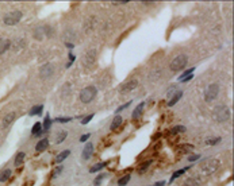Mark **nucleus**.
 <instances>
[{
    "label": "nucleus",
    "mask_w": 234,
    "mask_h": 186,
    "mask_svg": "<svg viewBox=\"0 0 234 186\" xmlns=\"http://www.w3.org/2000/svg\"><path fill=\"white\" fill-rule=\"evenodd\" d=\"M130 104H131V101H129V103H126V104H123V105H121V107H119V108H118V109H117V111H115V112H117V113H119V112H122V111H123V109H126V108H127V107H130Z\"/></svg>",
    "instance_id": "nucleus-36"
},
{
    "label": "nucleus",
    "mask_w": 234,
    "mask_h": 186,
    "mask_svg": "<svg viewBox=\"0 0 234 186\" xmlns=\"http://www.w3.org/2000/svg\"><path fill=\"white\" fill-rule=\"evenodd\" d=\"M218 93H219V85L218 84H210L204 90V101L206 103L214 101V100L218 97Z\"/></svg>",
    "instance_id": "nucleus-6"
},
{
    "label": "nucleus",
    "mask_w": 234,
    "mask_h": 186,
    "mask_svg": "<svg viewBox=\"0 0 234 186\" xmlns=\"http://www.w3.org/2000/svg\"><path fill=\"white\" fill-rule=\"evenodd\" d=\"M150 165H152V160H148V162H145V163H143V165L141 166V169H139V174H141V175H142V174H145L146 169H148Z\"/></svg>",
    "instance_id": "nucleus-32"
},
{
    "label": "nucleus",
    "mask_w": 234,
    "mask_h": 186,
    "mask_svg": "<svg viewBox=\"0 0 234 186\" xmlns=\"http://www.w3.org/2000/svg\"><path fill=\"white\" fill-rule=\"evenodd\" d=\"M42 111H43V105H35L30 109L29 115L30 116H39L42 113Z\"/></svg>",
    "instance_id": "nucleus-22"
},
{
    "label": "nucleus",
    "mask_w": 234,
    "mask_h": 186,
    "mask_svg": "<svg viewBox=\"0 0 234 186\" xmlns=\"http://www.w3.org/2000/svg\"><path fill=\"white\" fill-rule=\"evenodd\" d=\"M61 171H62V166H58V167L54 170V174H53L52 177H53V178H54V177H57L58 174H61Z\"/></svg>",
    "instance_id": "nucleus-39"
},
{
    "label": "nucleus",
    "mask_w": 234,
    "mask_h": 186,
    "mask_svg": "<svg viewBox=\"0 0 234 186\" xmlns=\"http://www.w3.org/2000/svg\"><path fill=\"white\" fill-rule=\"evenodd\" d=\"M182 96H183V92H182V90H179V92H176V93H175L173 96H172V97H171V99H169V101H168V107H173L175 104H176V103L179 101L180 99H182Z\"/></svg>",
    "instance_id": "nucleus-18"
},
{
    "label": "nucleus",
    "mask_w": 234,
    "mask_h": 186,
    "mask_svg": "<svg viewBox=\"0 0 234 186\" xmlns=\"http://www.w3.org/2000/svg\"><path fill=\"white\" fill-rule=\"evenodd\" d=\"M93 24H95V18H89L88 20L85 22V31L89 33V31L93 28Z\"/></svg>",
    "instance_id": "nucleus-28"
},
{
    "label": "nucleus",
    "mask_w": 234,
    "mask_h": 186,
    "mask_svg": "<svg viewBox=\"0 0 234 186\" xmlns=\"http://www.w3.org/2000/svg\"><path fill=\"white\" fill-rule=\"evenodd\" d=\"M11 47V40L10 39H4V38H0V55L4 54L8 49Z\"/></svg>",
    "instance_id": "nucleus-13"
},
{
    "label": "nucleus",
    "mask_w": 234,
    "mask_h": 186,
    "mask_svg": "<svg viewBox=\"0 0 234 186\" xmlns=\"http://www.w3.org/2000/svg\"><path fill=\"white\" fill-rule=\"evenodd\" d=\"M218 167H219V160L215 159V158H208V159H206V160H203V162L200 163V167H199V170H200V174L202 175L208 177V175L214 174V173L218 170Z\"/></svg>",
    "instance_id": "nucleus-1"
},
{
    "label": "nucleus",
    "mask_w": 234,
    "mask_h": 186,
    "mask_svg": "<svg viewBox=\"0 0 234 186\" xmlns=\"http://www.w3.org/2000/svg\"><path fill=\"white\" fill-rule=\"evenodd\" d=\"M188 169H189V167H184V169L176 170V171H175L173 174H172V177H171V179H169V184H172V182H173V181H175V179H176V178H179L180 175H183L184 173H185V171H187V170H188Z\"/></svg>",
    "instance_id": "nucleus-24"
},
{
    "label": "nucleus",
    "mask_w": 234,
    "mask_h": 186,
    "mask_svg": "<svg viewBox=\"0 0 234 186\" xmlns=\"http://www.w3.org/2000/svg\"><path fill=\"white\" fill-rule=\"evenodd\" d=\"M92 119H93V115H92V113H91V115H88V116H85V118H84V119H83V120H81V124H88V123H89V121H91V120H92Z\"/></svg>",
    "instance_id": "nucleus-35"
},
{
    "label": "nucleus",
    "mask_w": 234,
    "mask_h": 186,
    "mask_svg": "<svg viewBox=\"0 0 234 186\" xmlns=\"http://www.w3.org/2000/svg\"><path fill=\"white\" fill-rule=\"evenodd\" d=\"M54 74V65L45 64L39 68V77L41 78H49Z\"/></svg>",
    "instance_id": "nucleus-8"
},
{
    "label": "nucleus",
    "mask_w": 234,
    "mask_h": 186,
    "mask_svg": "<svg viewBox=\"0 0 234 186\" xmlns=\"http://www.w3.org/2000/svg\"><path fill=\"white\" fill-rule=\"evenodd\" d=\"M11 174H12V171L10 169L3 170V171L0 173V182H7L8 179L11 178Z\"/></svg>",
    "instance_id": "nucleus-20"
},
{
    "label": "nucleus",
    "mask_w": 234,
    "mask_h": 186,
    "mask_svg": "<svg viewBox=\"0 0 234 186\" xmlns=\"http://www.w3.org/2000/svg\"><path fill=\"white\" fill-rule=\"evenodd\" d=\"M107 165V163L106 162H102V163H98V165H95V166H92L91 169H89V173H91V174H93V173H98V171H100V170L104 167V166Z\"/></svg>",
    "instance_id": "nucleus-26"
},
{
    "label": "nucleus",
    "mask_w": 234,
    "mask_h": 186,
    "mask_svg": "<svg viewBox=\"0 0 234 186\" xmlns=\"http://www.w3.org/2000/svg\"><path fill=\"white\" fill-rule=\"evenodd\" d=\"M89 138H91V134H84V135H81V136H80V142H87V139H89Z\"/></svg>",
    "instance_id": "nucleus-38"
},
{
    "label": "nucleus",
    "mask_w": 234,
    "mask_h": 186,
    "mask_svg": "<svg viewBox=\"0 0 234 186\" xmlns=\"http://www.w3.org/2000/svg\"><path fill=\"white\" fill-rule=\"evenodd\" d=\"M193 72H195V68H191V69H188V70H185V72H184V73L179 77V81H182V80H184L185 77H188V75L193 74Z\"/></svg>",
    "instance_id": "nucleus-30"
},
{
    "label": "nucleus",
    "mask_w": 234,
    "mask_h": 186,
    "mask_svg": "<svg viewBox=\"0 0 234 186\" xmlns=\"http://www.w3.org/2000/svg\"><path fill=\"white\" fill-rule=\"evenodd\" d=\"M221 140H222V138H214V139H208L207 140V144H210V146H215V144L221 143Z\"/></svg>",
    "instance_id": "nucleus-33"
},
{
    "label": "nucleus",
    "mask_w": 234,
    "mask_h": 186,
    "mask_svg": "<svg viewBox=\"0 0 234 186\" xmlns=\"http://www.w3.org/2000/svg\"><path fill=\"white\" fill-rule=\"evenodd\" d=\"M198 159H200V155H199V154H195V155H189V158H188L189 162H195V160H198Z\"/></svg>",
    "instance_id": "nucleus-37"
},
{
    "label": "nucleus",
    "mask_w": 234,
    "mask_h": 186,
    "mask_svg": "<svg viewBox=\"0 0 234 186\" xmlns=\"http://www.w3.org/2000/svg\"><path fill=\"white\" fill-rule=\"evenodd\" d=\"M192 78H193V74L188 75V77H185V78H184V80H182V81H180V82H188V81H191Z\"/></svg>",
    "instance_id": "nucleus-41"
},
{
    "label": "nucleus",
    "mask_w": 234,
    "mask_h": 186,
    "mask_svg": "<svg viewBox=\"0 0 234 186\" xmlns=\"http://www.w3.org/2000/svg\"><path fill=\"white\" fill-rule=\"evenodd\" d=\"M15 119H16V113H15V112L7 113V115L4 116V119H3V121H2V127L3 128H8L12 123L15 121Z\"/></svg>",
    "instance_id": "nucleus-10"
},
{
    "label": "nucleus",
    "mask_w": 234,
    "mask_h": 186,
    "mask_svg": "<svg viewBox=\"0 0 234 186\" xmlns=\"http://www.w3.org/2000/svg\"><path fill=\"white\" fill-rule=\"evenodd\" d=\"M43 134V130H42V123H39V121H37L35 124L33 125V128H31V135L33 136H41V135Z\"/></svg>",
    "instance_id": "nucleus-14"
},
{
    "label": "nucleus",
    "mask_w": 234,
    "mask_h": 186,
    "mask_svg": "<svg viewBox=\"0 0 234 186\" xmlns=\"http://www.w3.org/2000/svg\"><path fill=\"white\" fill-rule=\"evenodd\" d=\"M67 136H68V132H67V131H60L57 135H56V143H57V144H61L62 142L67 139Z\"/></svg>",
    "instance_id": "nucleus-25"
},
{
    "label": "nucleus",
    "mask_w": 234,
    "mask_h": 186,
    "mask_svg": "<svg viewBox=\"0 0 234 186\" xmlns=\"http://www.w3.org/2000/svg\"><path fill=\"white\" fill-rule=\"evenodd\" d=\"M52 119H50V115H46L45 116V120H43V124H42V130H43V132L45 131H49L50 130V125H52Z\"/></svg>",
    "instance_id": "nucleus-23"
},
{
    "label": "nucleus",
    "mask_w": 234,
    "mask_h": 186,
    "mask_svg": "<svg viewBox=\"0 0 234 186\" xmlns=\"http://www.w3.org/2000/svg\"><path fill=\"white\" fill-rule=\"evenodd\" d=\"M184 131H185V127H184V125H176V127H173L172 130H171L169 134L175 135V134H180V132H184Z\"/></svg>",
    "instance_id": "nucleus-29"
},
{
    "label": "nucleus",
    "mask_w": 234,
    "mask_h": 186,
    "mask_svg": "<svg viewBox=\"0 0 234 186\" xmlns=\"http://www.w3.org/2000/svg\"><path fill=\"white\" fill-rule=\"evenodd\" d=\"M173 94H175V86H172V88H171V90H168V93H167V97H168V99H171V97H172Z\"/></svg>",
    "instance_id": "nucleus-40"
},
{
    "label": "nucleus",
    "mask_w": 234,
    "mask_h": 186,
    "mask_svg": "<svg viewBox=\"0 0 234 186\" xmlns=\"http://www.w3.org/2000/svg\"><path fill=\"white\" fill-rule=\"evenodd\" d=\"M143 107H145V103H139L138 104V107H137L133 111V115H131V118L134 119V120H137V119H139L142 116V112H143Z\"/></svg>",
    "instance_id": "nucleus-15"
},
{
    "label": "nucleus",
    "mask_w": 234,
    "mask_h": 186,
    "mask_svg": "<svg viewBox=\"0 0 234 186\" xmlns=\"http://www.w3.org/2000/svg\"><path fill=\"white\" fill-rule=\"evenodd\" d=\"M49 147V139H46V138H43V139L38 140V143L35 144V153L39 154V153H43L46 149Z\"/></svg>",
    "instance_id": "nucleus-12"
},
{
    "label": "nucleus",
    "mask_w": 234,
    "mask_h": 186,
    "mask_svg": "<svg viewBox=\"0 0 234 186\" xmlns=\"http://www.w3.org/2000/svg\"><path fill=\"white\" fill-rule=\"evenodd\" d=\"M22 16H23L22 11L15 9V11H11L8 14H5L4 18H3V22H4L5 26H15V24H18L20 22Z\"/></svg>",
    "instance_id": "nucleus-5"
},
{
    "label": "nucleus",
    "mask_w": 234,
    "mask_h": 186,
    "mask_svg": "<svg viewBox=\"0 0 234 186\" xmlns=\"http://www.w3.org/2000/svg\"><path fill=\"white\" fill-rule=\"evenodd\" d=\"M130 174H127V175H123L122 178H119V181H118V186H126L127 184H129V181H130Z\"/></svg>",
    "instance_id": "nucleus-27"
},
{
    "label": "nucleus",
    "mask_w": 234,
    "mask_h": 186,
    "mask_svg": "<svg viewBox=\"0 0 234 186\" xmlns=\"http://www.w3.org/2000/svg\"><path fill=\"white\" fill-rule=\"evenodd\" d=\"M213 118L219 123H225L230 119V109L226 105H217L213 111Z\"/></svg>",
    "instance_id": "nucleus-2"
},
{
    "label": "nucleus",
    "mask_w": 234,
    "mask_h": 186,
    "mask_svg": "<svg viewBox=\"0 0 234 186\" xmlns=\"http://www.w3.org/2000/svg\"><path fill=\"white\" fill-rule=\"evenodd\" d=\"M96 94H98V90H96L95 86H92V85L85 86L81 92H80V101L84 103V104H89L95 100Z\"/></svg>",
    "instance_id": "nucleus-3"
},
{
    "label": "nucleus",
    "mask_w": 234,
    "mask_h": 186,
    "mask_svg": "<svg viewBox=\"0 0 234 186\" xmlns=\"http://www.w3.org/2000/svg\"><path fill=\"white\" fill-rule=\"evenodd\" d=\"M122 123H123V118H122V116H115L114 120H112V123H111L110 130H111V131L118 130V128H119L121 125H122Z\"/></svg>",
    "instance_id": "nucleus-17"
},
{
    "label": "nucleus",
    "mask_w": 234,
    "mask_h": 186,
    "mask_svg": "<svg viewBox=\"0 0 234 186\" xmlns=\"http://www.w3.org/2000/svg\"><path fill=\"white\" fill-rule=\"evenodd\" d=\"M95 58H96V50H89V51H87V54L83 57L81 64L85 66V68H91V66L95 64Z\"/></svg>",
    "instance_id": "nucleus-9"
},
{
    "label": "nucleus",
    "mask_w": 234,
    "mask_h": 186,
    "mask_svg": "<svg viewBox=\"0 0 234 186\" xmlns=\"http://www.w3.org/2000/svg\"><path fill=\"white\" fill-rule=\"evenodd\" d=\"M138 86V81L135 80V78H130L129 81H126L124 84L121 85V88H119V90H121V93H129V92H131V90H134L135 88Z\"/></svg>",
    "instance_id": "nucleus-7"
},
{
    "label": "nucleus",
    "mask_w": 234,
    "mask_h": 186,
    "mask_svg": "<svg viewBox=\"0 0 234 186\" xmlns=\"http://www.w3.org/2000/svg\"><path fill=\"white\" fill-rule=\"evenodd\" d=\"M153 186H165V181H160V182H156V185Z\"/></svg>",
    "instance_id": "nucleus-42"
},
{
    "label": "nucleus",
    "mask_w": 234,
    "mask_h": 186,
    "mask_svg": "<svg viewBox=\"0 0 234 186\" xmlns=\"http://www.w3.org/2000/svg\"><path fill=\"white\" fill-rule=\"evenodd\" d=\"M24 158H26V154L23 153V151H19V153L16 154V156H15V166L16 167H19V166L23 165V162H24Z\"/></svg>",
    "instance_id": "nucleus-19"
},
{
    "label": "nucleus",
    "mask_w": 234,
    "mask_h": 186,
    "mask_svg": "<svg viewBox=\"0 0 234 186\" xmlns=\"http://www.w3.org/2000/svg\"><path fill=\"white\" fill-rule=\"evenodd\" d=\"M65 46H67L68 49H73V47H74V45H73V43H70V42H67V43H65Z\"/></svg>",
    "instance_id": "nucleus-43"
},
{
    "label": "nucleus",
    "mask_w": 234,
    "mask_h": 186,
    "mask_svg": "<svg viewBox=\"0 0 234 186\" xmlns=\"http://www.w3.org/2000/svg\"><path fill=\"white\" fill-rule=\"evenodd\" d=\"M187 62H188V57H187L185 54H179L172 59L169 68H171V70L172 72H180L187 66Z\"/></svg>",
    "instance_id": "nucleus-4"
},
{
    "label": "nucleus",
    "mask_w": 234,
    "mask_h": 186,
    "mask_svg": "<svg viewBox=\"0 0 234 186\" xmlns=\"http://www.w3.org/2000/svg\"><path fill=\"white\" fill-rule=\"evenodd\" d=\"M69 155H70V150H64V151H61V153L58 154L57 156H56V160H54V162L57 163V165H60V163L64 162V160L67 159Z\"/></svg>",
    "instance_id": "nucleus-16"
},
{
    "label": "nucleus",
    "mask_w": 234,
    "mask_h": 186,
    "mask_svg": "<svg viewBox=\"0 0 234 186\" xmlns=\"http://www.w3.org/2000/svg\"><path fill=\"white\" fill-rule=\"evenodd\" d=\"M72 120H73V119L68 118V116H67V118H57V119H56V121H57V123H69Z\"/></svg>",
    "instance_id": "nucleus-34"
},
{
    "label": "nucleus",
    "mask_w": 234,
    "mask_h": 186,
    "mask_svg": "<svg viewBox=\"0 0 234 186\" xmlns=\"http://www.w3.org/2000/svg\"><path fill=\"white\" fill-rule=\"evenodd\" d=\"M104 177H106V174H104V173L99 174L98 177L95 178V181H93V185H95V186H99V185H100V182L103 181V179H104Z\"/></svg>",
    "instance_id": "nucleus-31"
},
{
    "label": "nucleus",
    "mask_w": 234,
    "mask_h": 186,
    "mask_svg": "<svg viewBox=\"0 0 234 186\" xmlns=\"http://www.w3.org/2000/svg\"><path fill=\"white\" fill-rule=\"evenodd\" d=\"M92 154H93V144H92V143H87L85 147H84V150H83L81 158H83L84 160H88V159L92 156Z\"/></svg>",
    "instance_id": "nucleus-11"
},
{
    "label": "nucleus",
    "mask_w": 234,
    "mask_h": 186,
    "mask_svg": "<svg viewBox=\"0 0 234 186\" xmlns=\"http://www.w3.org/2000/svg\"><path fill=\"white\" fill-rule=\"evenodd\" d=\"M43 37H45V30H43V27H37L35 30H34V38H35L37 40H42Z\"/></svg>",
    "instance_id": "nucleus-21"
}]
</instances>
